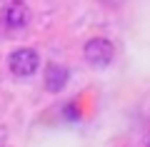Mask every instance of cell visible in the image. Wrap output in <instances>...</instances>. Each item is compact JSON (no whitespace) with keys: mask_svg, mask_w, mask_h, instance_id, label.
I'll list each match as a JSON object with an SVG mask.
<instances>
[{"mask_svg":"<svg viewBox=\"0 0 150 147\" xmlns=\"http://www.w3.org/2000/svg\"><path fill=\"white\" fill-rule=\"evenodd\" d=\"M65 110V115L70 117V120H78V117H80V112H78V107H75V102H70L68 107H63Z\"/></svg>","mask_w":150,"mask_h":147,"instance_id":"obj_5","label":"cell"},{"mask_svg":"<svg viewBox=\"0 0 150 147\" xmlns=\"http://www.w3.org/2000/svg\"><path fill=\"white\" fill-rule=\"evenodd\" d=\"M83 55H85V60L90 65H95V68H105V65H110L112 58H115V47H112V42L105 40V37H93V40L85 42Z\"/></svg>","mask_w":150,"mask_h":147,"instance_id":"obj_2","label":"cell"},{"mask_svg":"<svg viewBox=\"0 0 150 147\" xmlns=\"http://www.w3.org/2000/svg\"><path fill=\"white\" fill-rule=\"evenodd\" d=\"M68 70L63 68V65H55L50 63L48 68H45V90H50V92H60V90L65 87V82H68Z\"/></svg>","mask_w":150,"mask_h":147,"instance_id":"obj_4","label":"cell"},{"mask_svg":"<svg viewBox=\"0 0 150 147\" xmlns=\"http://www.w3.org/2000/svg\"><path fill=\"white\" fill-rule=\"evenodd\" d=\"M28 20H30V13H28V8L20 5V3L8 5L5 10H3V23H5V27H10V30H20V27H25Z\"/></svg>","mask_w":150,"mask_h":147,"instance_id":"obj_3","label":"cell"},{"mask_svg":"<svg viewBox=\"0 0 150 147\" xmlns=\"http://www.w3.org/2000/svg\"><path fill=\"white\" fill-rule=\"evenodd\" d=\"M8 68H10V72L15 77H30L40 68V58H38V53L30 50V47H18V50L10 53V58H8Z\"/></svg>","mask_w":150,"mask_h":147,"instance_id":"obj_1","label":"cell"},{"mask_svg":"<svg viewBox=\"0 0 150 147\" xmlns=\"http://www.w3.org/2000/svg\"><path fill=\"white\" fill-rule=\"evenodd\" d=\"M148 147H150V140H148Z\"/></svg>","mask_w":150,"mask_h":147,"instance_id":"obj_6","label":"cell"}]
</instances>
